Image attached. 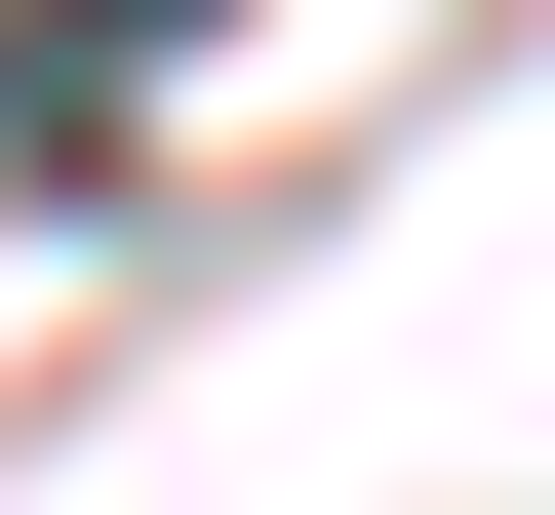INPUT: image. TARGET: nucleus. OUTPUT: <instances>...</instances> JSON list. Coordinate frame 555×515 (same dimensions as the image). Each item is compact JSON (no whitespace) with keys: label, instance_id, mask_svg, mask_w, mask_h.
I'll list each match as a JSON object with an SVG mask.
<instances>
[{"label":"nucleus","instance_id":"obj_1","mask_svg":"<svg viewBox=\"0 0 555 515\" xmlns=\"http://www.w3.org/2000/svg\"><path fill=\"white\" fill-rule=\"evenodd\" d=\"M159 40H198V0H0V119H40V159H80V119L159 80Z\"/></svg>","mask_w":555,"mask_h":515}]
</instances>
